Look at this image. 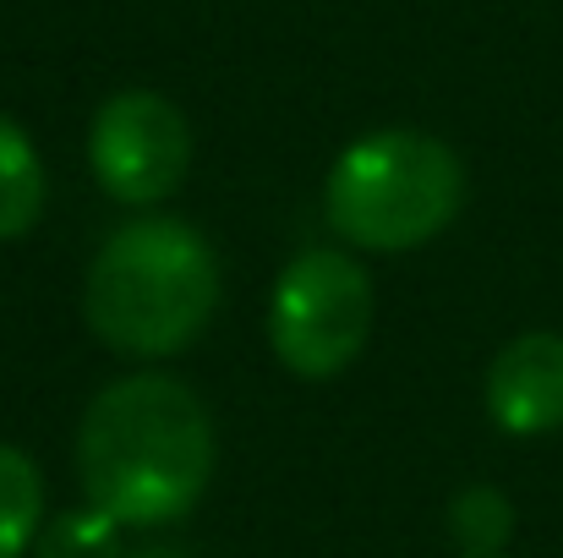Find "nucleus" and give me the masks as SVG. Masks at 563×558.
Here are the masks:
<instances>
[{
  "label": "nucleus",
  "instance_id": "obj_6",
  "mask_svg": "<svg viewBox=\"0 0 563 558\" xmlns=\"http://www.w3.org/2000/svg\"><path fill=\"white\" fill-rule=\"evenodd\" d=\"M487 416L509 438L563 427V335H520L487 368Z\"/></svg>",
  "mask_w": 563,
  "mask_h": 558
},
{
  "label": "nucleus",
  "instance_id": "obj_3",
  "mask_svg": "<svg viewBox=\"0 0 563 558\" xmlns=\"http://www.w3.org/2000/svg\"><path fill=\"white\" fill-rule=\"evenodd\" d=\"M465 165L443 138L388 127L356 138L329 171V225L362 252H410L454 225Z\"/></svg>",
  "mask_w": 563,
  "mask_h": 558
},
{
  "label": "nucleus",
  "instance_id": "obj_1",
  "mask_svg": "<svg viewBox=\"0 0 563 558\" xmlns=\"http://www.w3.org/2000/svg\"><path fill=\"white\" fill-rule=\"evenodd\" d=\"M77 471L115 526H170L213 477V422L187 383L137 372L110 383L77 433Z\"/></svg>",
  "mask_w": 563,
  "mask_h": 558
},
{
  "label": "nucleus",
  "instance_id": "obj_9",
  "mask_svg": "<svg viewBox=\"0 0 563 558\" xmlns=\"http://www.w3.org/2000/svg\"><path fill=\"white\" fill-rule=\"evenodd\" d=\"M449 526H454V537L465 543L471 558H498V548L515 532V510L498 488H465L449 510Z\"/></svg>",
  "mask_w": 563,
  "mask_h": 558
},
{
  "label": "nucleus",
  "instance_id": "obj_8",
  "mask_svg": "<svg viewBox=\"0 0 563 558\" xmlns=\"http://www.w3.org/2000/svg\"><path fill=\"white\" fill-rule=\"evenodd\" d=\"M38 521H44V477L22 449L0 444V558L27 554Z\"/></svg>",
  "mask_w": 563,
  "mask_h": 558
},
{
  "label": "nucleus",
  "instance_id": "obj_2",
  "mask_svg": "<svg viewBox=\"0 0 563 558\" xmlns=\"http://www.w3.org/2000/svg\"><path fill=\"white\" fill-rule=\"evenodd\" d=\"M219 307V258L181 219L121 225L88 269L82 318L121 357H176Z\"/></svg>",
  "mask_w": 563,
  "mask_h": 558
},
{
  "label": "nucleus",
  "instance_id": "obj_10",
  "mask_svg": "<svg viewBox=\"0 0 563 558\" xmlns=\"http://www.w3.org/2000/svg\"><path fill=\"white\" fill-rule=\"evenodd\" d=\"M38 558H121V526L104 510H77L49 526Z\"/></svg>",
  "mask_w": 563,
  "mask_h": 558
},
{
  "label": "nucleus",
  "instance_id": "obj_5",
  "mask_svg": "<svg viewBox=\"0 0 563 558\" xmlns=\"http://www.w3.org/2000/svg\"><path fill=\"white\" fill-rule=\"evenodd\" d=\"M88 160H93L99 186L115 203L154 208V203H165L176 186L187 182L191 165L187 116L165 94L126 88V94L104 99V110L93 116Z\"/></svg>",
  "mask_w": 563,
  "mask_h": 558
},
{
  "label": "nucleus",
  "instance_id": "obj_4",
  "mask_svg": "<svg viewBox=\"0 0 563 558\" xmlns=\"http://www.w3.org/2000/svg\"><path fill=\"white\" fill-rule=\"evenodd\" d=\"M373 329V280L351 252L312 247L285 263L268 302V346L301 378L345 372Z\"/></svg>",
  "mask_w": 563,
  "mask_h": 558
},
{
  "label": "nucleus",
  "instance_id": "obj_7",
  "mask_svg": "<svg viewBox=\"0 0 563 558\" xmlns=\"http://www.w3.org/2000/svg\"><path fill=\"white\" fill-rule=\"evenodd\" d=\"M44 214V165H38V149L33 138L0 116V241L33 230Z\"/></svg>",
  "mask_w": 563,
  "mask_h": 558
}]
</instances>
